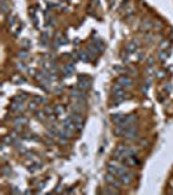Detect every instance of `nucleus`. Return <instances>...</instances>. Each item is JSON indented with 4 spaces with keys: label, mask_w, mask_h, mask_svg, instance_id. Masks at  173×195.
Returning <instances> with one entry per match:
<instances>
[{
    "label": "nucleus",
    "mask_w": 173,
    "mask_h": 195,
    "mask_svg": "<svg viewBox=\"0 0 173 195\" xmlns=\"http://www.w3.org/2000/svg\"><path fill=\"white\" fill-rule=\"evenodd\" d=\"M139 47H141V43L138 40H132V42H129L128 44L125 46V49L129 53H137V51L139 49Z\"/></svg>",
    "instance_id": "nucleus-8"
},
{
    "label": "nucleus",
    "mask_w": 173,
    "mask_h": 195,
    "mask_svg": "<svg viewBox=\"0 0 173 195\" xmlns=\"http://www.w3.org/2000/svg\"><path fill=\"white\" fill-rule=\"evenodd\" d=\"M20 46H21V48H24V49H29L31 47V42H30V39H21V42H20Z\"/></svg>",
    "instance_id": "nucleus-27"
},
{
    "label": "nucleus",
    "mask_w": 173,
    "mask_h": 195,
    "mask_svg": "<svg viewBox=\"0 0 173 195\" xmlns=\"http://www.w3.org/2000/svg\"><path fill=\"white\" fill-rule=\"evenodd\" d=\"M14 67H16V69H17L18 72H21V73H24L25 70H27V67H26V64L24 63V60L16 63V64H14Z\"/></svg>",
    "instance_id": "nucleus-24"
},
{
    "label": "nucleus",
    "mask_w": 173,
    "mask_h": 195,
    "mask_svg": "<svg viewBox=\"0 0 173 195\" xmlns=\"http://www.w3.org/2000/svg\"><path fill=\"white\" fill-rule=\"evenodd\" d=\"M129 55H132V53H129L126 49H125V51H122L121 52V60L124 61V63H128L129 61Z\"/></svg>",
    "instance_id": "nucleus-30"
},
{
    "label": "nucleus",
    "mask_w": 173,
    "mask_h": 195,
    "mask_svg": "<svg viewBox=\"0 0 173 195\" xmlns=\"http://www.w3.org/2000/svg\"><path fill=\"white\" fill-rule=\"evenodd\" d=\"M27 169L30 170V172H37V170H39V169H42V164L37 160V161H33L31 164H30V167H27Z\"/></svg>",
    "instance_id": "nucleus-23"
},
{
    "label": "nucleus",
    "mask_w": 173,
    "mask_h": 195,
    "mask_svg": "<svg viewBox=\"0 0 173 195\" xmlns=\"http://www.w3.org/2000/svg\"><path fill=\"white\" fill-rule=\"evenodd\" d=\"M138 121V116L137 114H128V116L124 117V120L121 121V126H124V128H128V126H130V125H134L135 122Z\"/></svg>",
    "instance_id": "nucleus-6"
},
{
    "label": "nucleus",
    "mask_w": 173,
    "mask_h": 195,
    "mask_svg": "<svg viewBox=\"0 0 173 195\" xmlns=\"http://www.w3.org/2000/svg\"><path fill=\"white\" fill-rule=\"evenodd\" d=\"M11 193H12V194H21V190L18 189V187H17V186H14V187H13V189L11 190Z\"/></svg>",
    "instance_id": "nucleus-39"
},
{
    "label": "nucleus",
    "mask_w": 173,
    "mask_h": 195,
    "mask_svg": "<svg viewBox=\"0 0 173 195\" xmlns=\"http://www.w3.org/2000/svg\"><path fill=\"white\" fill-rule=\"evenodd\" d=\"M35 113H37V114H35V117H37V120L38 121H40V122H44V121H47L48 120V114L44 112V111H37V112H35Z\"/></svg>",
    "instance_id": "nucleus-18"
},
{
    "label": "nucleus",
    "mask_w": 173,
    "mask_h": 195,
    "mask_svg": "<svg viewBox=\"0 0 173 195\" xmlns=\"http://www.w3.org/2000/svg\"><path fill=\"white\" fill-rule=\"evenodd\" d=\"M169 47H171L169 40H161V43H160V49H169Z\"/></svg>",
    "instance_id": "nucleus-32"
},
{
    "label": "nucleus",
    "mask_w": 173,
    "mask_h": 195,
    "mask_svg": "<svg viewBox=\"0 0 173 195\" xmlns=\"http://www.w3.org/2000/svg\"><path fill=\"white\" fill-rule=\"evenodd\" d=\"M54 111H55L56 116H63V114L65 113V107H64L63 104H56L54 107Z\"/></svg>",
    "instance_id": "nucleus-20"
},
{
    "label": "nucleus",
    "mask_w": 173,
    "mask_h": 195,
    "mask_svg": "<svg viewBox=\"0 0 173 195\" xmlns=\"http://www.w3.org/2000/svg\"><path fill=\"white\" fill-rule=\"evenodd\" d=\"M152 27H154V24H152V21H150V20H143L139 26L141 31H150Z\"/></svg>",
    "instance_id": "nucleus-14"
},
{
    "label": "nucleus",
    "mask_w": 173,
    "mask_h": 195,
    "mask_svg": "<svg viewBox=\"0 0 173 195\" xmlns=\"http://www.w3.org/2000/svg\"><path fill=\"white\" fill-rule=\"evenodd\" d=\"M11 81L14 83V85H22V83H26V78L21 74V73H16L11 77Z\"/></svg>",
    "instance_id": "nucleus-12"
},
{
    "label": "nucleus",
    "mask_w": 173,
    "mask_h": 195,
    "mask_svg": "<svg viewBox=\"0 0 173 195\" xmlns=\"http://www.w3.org/2000/svg\"><path fill=\"white\" fill-rule=\"evenodd\" d=\"M13 124L16 125V126H21V128H22L24 125H26V124H27V117L18 114V116L13 120Z\"/></svg>",
    "instance_id": "nucleus-16"
},
{
    "label": "nucleus",
    "mask_w": 173,
    "mask_h": 195,
    "mask_svg": "<svg viewBox=\"0 0 173 195\" xmlns=\"http://www.w3.org/2000/svg\"><path fill=\"white\" fill-rule=\"evenodd\" d=\"M102 193H103V194H119L120 190H119V189H115L113 186H111V187L108 186V187H104Z\"/></svg>",
    "instance_id": "nucleus-28"
},
{
    "label": "nucleus",
    "mask_w": 173,
    "mask_h": 195,
    "mask_svg": "<svg viewBox=\"0 0 173 195\" xmlns=\"http://www.w3.org/2000/svg\"><path fill=\"white\" fill-rule=\"evenodd\" d=\"M9 109L13 113H22L25 111V104H24V102H16V100H12V103L9 105Z\"/></svg>",
    "instance_id": "nucleus-5"
},
{
    "label": "nucleus",
    "mask_w": 173,
    "mask_h": 195,
    "mask_svg": "<svg viewBox=\"0 0 173 195\" xmlns=\"http://www.w3.org/2000/svg\"><path fill=\"white\" fill-rule=\"evenodd\" d=\"M154 64H155V57L150 56L147 59V65H148V67H154Z\"/></svg>",
    "instance_id": "nucleus-37"
},
{
    "label": "nucleus",
    "mask_w": 173,
    "mask_h": 195,
    "mask_svg": "<svg viewBox=\"0 0 173 195\" xmlns=\"http://www.w3.org/2000/svg\"><path fill=\"white\" fill-rule=\"evenodd\" d=\"M94 44H95V47L98 48V51L100 53H103L104 52V49H105V44H104V42L102 39H96L95 42H94Z\"/></svg>",
    "instance_id": "nucleus-21"
},
{
    "label": "nucleus",
    "mask_w": 173,
    "mask_h": 195,
    "mask_svg": "<svg viewBox=\"0 0 173 195\" xmlns=\"http://www.w3.org/2000/svg\"><path fill=\"white\" fill-rule=\"evenodd\" d=\"M2 173L4 176H11V170L7 168V167H3V169H2Z\"/></svg>",
    "instance_id": "nucleus-38"
},
{
    "label": "nucleus",
    "mask_w": 173,
    "mask_h": 195,
    "mask_svg": "<svg viewBox=\"0 0 173 195\" xmlns=\"http://www.w3.org/2000/svg\"><path fill=\"white\" fill-rule=\"evenodd\" d=\"M163 90H164V92H165V95H168V94H171V91H172V85H171V83H165L164 87H163Z\"/></svg>",
    "instance_id": "nucleus-34"
},
{
    "label": "nucleus",
    "mask_w": 173,
    "mask_h": 195,
    "mask_svg": "<svg viewBox=\"0 0 173 195\" xmlns=\"http://www.w3.org/2000/svg\"><path fill=\"white\" fill-rule=\"evenodd\" d=\"M74 72H76V67H74L73 63H68V64L64 65V68H63V74L65 76V77L73 76Z\"/></svg>",
    "instance_id": "nucleus-10"
},
{
    "label": "nucleus",
    "mask_w": 173,
    "mask_h": 195,
    "mask_svg": "<svg viewBox=\"0 0 173 195\" xmlns=\"http://www.w3.org/2000/svg\"><path fill=\"white\" fill-rule=\"evenodd\" d=\"M63 89H64V86H63V85H57V86H55V87H52V90H54L56 94H61Z\"/></svg>",
    "instance_id": "nucleus-36"
},
{
    "label": "nucleus",
    "mask_w": 173,
    "mask_h": 195,
    "mask_svg": "<svg viewBox=\"0 0 173 195\" xmlns=\"http://www.w3.org/2000/svg\"><path fill=\"white\" fill-rule=\"evenodd\" d=\"M86 51H87V53H89V56H90L91 60H96L98 56L100 55V52L98 51V48L95 47V44H94V43H92V44H89V46H87Z\"/></svg>",
    "instance_id": "nucleus-9"
},
{
    "label": "nucleus",
    "mask_w": 173,
    "mask_h": 195,
    "mask_svg": "<svg viewBox=\"0 0 173 195\" xmlns=\"http://www.w3.org/2000/svg\"><path fill=\"white\" fill-rule=\"evenodd\" d=\"M122 163H124L125 165H128V167H137V165H139V160L137 159L135 155H132V156L125 157L124 160H122Z\"/></svg>",
    "instance_id": "nucleus-11"
},
{
    "label": "nucleus",
    "mask_w": 173,
    "mask_h": 195,
    "mask_svg": "<svg viewBox=\"0 0 173 195\" xmlns=\"http://www.w3.org/2000/svg\"><path fill=\"white\" fill-rule=\"evenodd\" d=\"M9 11H11V7H9V4H8V3L2 4V13H3V14H7Z\"/></svg>",
    "instance_id": "nucleus-31"
},
{
    "label": "nucleus",
    "mask_w": 173,
    "mask_h": 195,
    "mask_svg": "<svg viewBox=\"0 0 173 195\" xmlns=\"http://www.w3.org/2000/svg\"><path fill=\"white\" fill-rule=\"evenodd\" d=\"M116 82L120 83L124 89H132L133 87V79L128 76H120Z\"/></svg>",
    "instance_id": "nucleus-4"
},
{
    "label": "nucleus",
    "mask_w": 173,
    "mask_h": 195,
    "mask_svg": "<svg viewBox=\"0 0 173 195\" xmlns=\"http://www.w3.org/2000/svg\"><path fill=\"white\" fill-rule=\"evenodd\" d=\"M124 117H125V114L124 113H113L112 114V117H111V120H112V122L115 125H120L121 124V121L124 120Z\"/></svg>",
    "instance_id": "nucleus-17"
},
{
    "label": "nucleus",
    "mask_w": 173,
    "mask_h": 195,
    "mask_svg": "<svg viewBox=\"0 0 173 195\" xmlns=\"http://www.w3.org/2000/svg\"><path fill=\"white\" fill-rule=\"evenodd\" d=\"M169 49H161V51L159 52V55H157V59H159V61L161 64H165L167 63V60L169 59Z\"/></svg>",
    "instance_id": "nucleus-15"
},
{
    "label": "nucleus",
    "mask_w": 173,
    "mask_h": 195,
    "mask_svg": "<svg viewBox=\"0 0 173 195\" xmlns=\"http://www.w3.org/2000/svg\"><path fill=\"white\" fill-rule=\"evenodd\" d=\"M29 56H30V53H29V49H21V51H18L17 52V57L20 60H26V59H29Z\"/></svg>",
    "instance_id": "nucleus-22"
},
{
    "label": "nucleus",
    "mask_w": 173,
    "mask_h": 195,
    "mask_svg": "<svg viewBox=\"0 0 173 195\" xmlns=\"http://www.w3.org/2000/svg\"><path fill=\"white\" fill-rule=\"evenodd\" d=\"M29 96H27V94L26 92H20L18 95H16L12 100H16V102H25V100H27Z\"/></svg>",
    "instance_id": "nucleus-25"
},
{
    "label": "nucleus",
    "mask_w": 173,
    "mask_h": 195,
    "mask_svg": "<svg viewBox=\"0 0 173 195\" xmlns=\"http://www.w3.org/2000/svg\"><path fill=\"white\" fill-rule=\"evenodd\" d=\"M77 87L80 90H82V91H87L91 87V78L87 77V76H80L78 77Z\"/></svg>",
    "instance_id": "nucleus-2"
},
{
    "label": "nucleus",
    "mask_w": 173,
    "mask_h": 195,
    "mask_svg": "<svg viewBox=\"0 0 173 195\" xmlns=\"http://www.w3.org/2000/svg\"><path fill=\"white\" fill-rule=\"evenodd\" d=\"M44 186H46V181H44V182H42V183H39V185H38V189H39V190H42Z\"/></svg>",
    "instance_id": "nucleus-41"
},
{
    "label": "nucleus",
    "mask_w": 173,
    "mask_h": 195,
    "mask_svg": "<svg viewBox=\"0 0 173 195\" xmlns=\"http://www.w3.org/2000/svg\"><path fill=\"white\" fill-rule=\"evenodd\" d=\"M119 178L121 179V182L122 185H130L133 181H134V174L132 172H125V173H122L121 176H119Z\"/></svg>",
    "instance_id": "nucleus-7"
},
{
    "label": "nucleus",
    "mask_w": 173,
    "mask_h": 195,
    "mask_svg": "<svg viewBox=\"0 0 173 195\" xmlns=\"http://www.w3.org/2000/svg\"><path fill=\"white\" fill-rule=\"evenodd\" d=\"M69 117L73 120V122H74V125H76V132H81L82 128H83V118H82L81 114L73 112Z\"/></svg>",
    "instance_id": "nucleus-3"
},
{
    "label": "nucleus",
    "mask_w": 173,
    "mask_h": 195,
    "mask_svg": "<svg viewBox=\"0 0 173 195\" xmlns=\"http://www.w3.org/2000/svg\"><path fill=\"white\" fill-rule=\"evenodd\" d=\"M18 25V21H17V17H16V14H11V16L7 17V26H8L9 29H14V26H17Z\"/></svg>",
    "instance_id": "nucleus-13"
},
{
    "label": "nucleus",
    "mask_w": 173,
    "mask_h": 195,
    "mask_svg": "<svg viewBox=\"0 0 173 195\" xmlns=\"http://www.w3.org/2000/svg\"><path fill=\"white\" fill-rule=\"evenodd\" d=\"M130 14H133V8H132V7H130V8H128V9H126L125 16H130Z\"/></svg>",
    "instance_id": "nucleus-40"
},
{
    "label": "nucleus",
    "mask_w": 173,
    "mask_h": 195,
    "mask_svg": "<svg viewBox=\"0 0 173 195\" xmlns=\"http://www.w3.org/2000/svg\"><path fill=\"white\" fill-rule=\"evenodd\" d=\"M155 77H156L157 79H161V78H164V77H165V72H164V70L155 72Z\"/></svg>",
    "instance_id": "nucleus-35"
},
{
    "label": "nucleus",
    "mask_w": 173,
    "mask_h": 195,
    "mask_svg": "<svg viewBox=\"0 0 173 195\" xmlns=\"http://www.w3.org/2000/svg\"><path fill=\"white\" fill-rule=\"evenodd\" d=\"M104 181L110 185V186H113V187H116V189H121V186H122V182H121V179L117 177V176H115V174H111V173H108L107 172V174L104 176Z\"/></svg>",
    "instance_id": "nucleus-1"
},
{
    "label": "nucleus",
    "mask_w": 173,
    "mask_h": 195,
    "mask_svg": "<svg viewBox=\"0 0 173 195\" xmlns=\"http://www.w3.org/2000/svg\"><path fill=\"white\" fill-rule=\"evenodd\" d=\"M43 111H44L48 116H51L52 113H55V111H54V107H51V105H46L44 108H43Z\"/></svg>",
    "instance_id": "nucleus-33"
},
{
    "label": "nucleus",
    "mask_w": 173,
    "mask_h": 195,
    "mask_svg": "<svg viewBox=\"0 0 173 195\" xmlns=\"http://www.w3.org/2000/svg\"><path fill=\"white\" fill-rule=\"evenodd\" d=\"M38 105H39V104H38V103H35L34 100L31 99V102L29 103V105H27V109H29V111H31V112H37V111H38Z\"/></svg>",
    "instance_id": "nucleus-29"
},
{
    "label": "nucleus",
    "mask_w": 173,
    "mask_h": 195,
    "mask_svg": "<svg viewBox=\"0 0 173 195\" xmlns=\"http://www.w3.org/2000/svg\"><path fill=\"white\" fill-rule=\"evenodd\" d=\"M2 2V4H4V3H8V0H0Z\"/></svg>",
    "instance_id": "nucleus-42"
},
{
    "label": "nucleus",
    "mask_w": 173,
    "mask_h": 195,
    "mask_svg": "<svg viewBox=\"0 0 173 195\" xmlns=\"http://www.w3.org/2000/svg\"><path fill=\"white\" fill-rule=\"evenodd\" d=\"M33 100L35 103H38V104H47V98H44V96H40V95H35V96H33Z\"/></svg>",
    "instance_id": "nucleus-26"
},
{
    "label": "nucleus",
    "mask_w": 173,
    "mask_h": 195,
    "mask_svg": "<svg viewBox=\"0 0 173 195\" xmlns=\"http://www.w3.org/2000/svg\"><path fill=\"white\" fill-rule=\"evenodd\" d=\"M77 57H78L80 60H82L83 63H87V61L91 60L90 56H89V53H87V51H80V52H77Z\"/></svg>",
    "instance_id": "nucleus-19"
}]
</instances>
